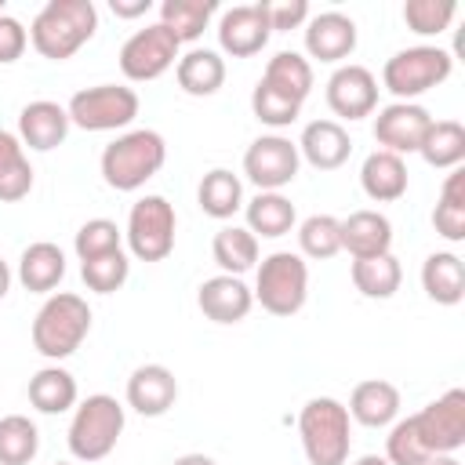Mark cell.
I'll return each instance as SVG.
<instances>
[{"label":"cell","instance_id":"cell-1","mask_svg":"<svg viewBox=\"0 0 465 465\" xmlns=\"http://www.w3.org/2000/svg\"><path fill=\"white\" fill-rule=\"evenodd\" d=\"M94 29L98 7L91 0H47L29 25V40L44 58L65 62L94 36Z\"/></svg>","mask_w":465,"mask_h":465},{"label":"cell","instance_id":"cell-2","mask_svg":"<svg viewBox=\"0 0 465 465\" xmlns=\"http://www.w3.org/2000/svg\"><path fill=\"white\" fill-rule=\"evenodd\" d=\"M163 160H167L163 134L153 127H138L102 149V178L116 193H134L163 167Z\"/></svg>","mask_w":465,"mask_h":465},{"label":"cell","instance_id":"cell-3","mask_svg":"<svg viewBox=\"0 0 465 465\" xmlns=\"http://www.w3.org/2000/svg\"><path fill=\"white\" fill-rule=\"evenodd\" d=\"M302 450L309 465H345L352 450V418L334 396H312L298 414Z\"/></svg>","mask_w":465,"mask_h":465},{"label":"cell","instance_id":"cell-4","mask_svg":"<svg viewBox=\"0 0 465 465\" xmlns=\"http://www.w3.org/2000/svg\"><path fill=\"white\" fill-rule=\"evenodd\" d=\"M87 331H91L87 302L73 291H54V294H47V302L40 305V312L33 320V349L58 363L84 345Z\"/></svg>","mask_w":465,"mask_h":465},{"label":"cell","instance_id":"cell-5","mask_svg":"<svg viewBox=\"0 0 465 465\" xmlns=\"http://www.w3.org/2000/svg\"><path fill=\"white\" fill-rule=\"evenodd\" d=\"M124 432V407L109 392H94L84 403H76L69 421V454L76 461H102L113 454L116 440Z\"/></svg>","mask_w":465,"mask_h":465},{"label":"cell","instance_id":"cell-6","mask_svg":"<svg viewBox=\"0 0 465 465\" xmlns=\"http://www.w3.org/2000/svg\"><path fill=\"white\" fill-rule=\"evenodd\" d=\"M254 302L272 316H294L309 298V265L294 251H272L254 276Z\"/></svg>","mask_w":465,"mask_h":465},{"label":"cell","instance_id":"cell-7","mask_svg":"<svg viewBox=\"0 0 465 465\" xmlns=\"http://www.w3.org/2000/svg\"><path fill=\"white\" fill-rule=\"evenodd\" d=\"M454 69L450 51L436 47V44H418V47H403L396 51L385 69H381V84L385 91L396 94V102H414L418 94L440 87Z\"/></svg>","mask_w":465,"mask_h":465},{"label":"cell","instance_id":"cell-8","mask_svg":"<svg viewBox=\"0 0 465 465\" xmlns=\"http://www.w3.org/2000/svg\"><path fill=\"white\" fill-rule=\"evenodd\" d=\"M65 113H69V124H76L80 131H120L138 116V94L134 87H124V84L84 87L69 98Z\"/></svg>","mask_w":465,"mask_h":465},{"label":"cell","instance_id":"cell-9","mask_svg":"<svg viewBox=\"0 0 465 465\" xmlns=\"http://www.w3.org/2000/svg\"><path fill=\"white\" fill-rule=\"evenodd\" d=\"M174 229H178L174 207L163 196H142L138 203H131L127 214V229H124L127 251L138 262H163L174 251Z\"/></svg>","mask_w":465,"mask_h":465},{"label":"cell","instance_id":"cell-10","mask_svg":"<svg viewBox=\"0 0 465 465\" xmlns=\"http://www.w3.org/2000/svg\"><path fill=\"white\" fill-rule=\"evenodd\" d=\"M302 156L298 145L283 134H262L243 153V174L258 193H280L298 178Z\"/></svg>","mask_w":465,"mask_h":465},{"label":"cell","instance_id":"cell-11","mask_svg":"<svg viewBox=\"0 0 465 465\" xmlns=\"http://www.w3.org/2000/svg\"><path fill=\"white\" fill-rule=\"evenodd\" d=\"M411 421L432 458L461 450L465 447V389H447L440 400H432L418 414H411Z\"/></svg>","mask_w":465,"mask_h":465},{"label":"cell","instance_id":"cell-12","mask_svg":"<svg viewBox=\"0 0 465 465\" xmlns=\"http://www.w3.org/2000/svg\"><path fill=\"white\" fill-rule=\"evenodd\" d=\"M178 40L171 29H163L160 22L131 33L120 47V73L134 84H145V80H156L163 76L174 62H178Z\"/></svg>","mask_w":465,"mask_h":465},{"label":"cell","instance_id":"cell-13","mask_svg":"<svg viewBox=\"0 0 465 465\" xmlns=\"http://www.w3.org/2000/svg\"><path fill=\"white\" fill-rule=\"evenodd\" d=\"M432 116L425 105L418 102H392V105H381L378 116H374V142L385 149V153H418L421 142H425V131H429Z\"/></svg>","mask_w":465,"mask_h":465},{"label":"cell","instance_id":"cell-14","mask_svg":"<svg viewBox=\"0 0 465 465\" xmlns=\"http://www.w3.org/2000/svg\"><path fill=\"white\" fill-rule=\"evenodd\" d=\"M327 105L341 120H363L378 109V80L367 65H338L327 80Z\"/></svg>","mask_w":465,"mask_h":465},{"label":"cell","instance_id":"cell-15","mask_svg":"<svg viewBox=\"0 0 465 465\" xmlns=\"http://www.w3.org/2000/svg\"><path fill=\"white\" fill-rule=\"evenodd\" d=\"M269 36H272V25H269V15H265V0H258V4H236L218 22V44L232 58L258 54L269 44Z\"/></svg>","mask_w":465,"mask_h":465},{"label":"cell","instance_id":"cell-16","mask_svg":"<svg viewBox=\"0 0 465 465\" xmlns=\"http://www.w3.org/2000/svg\"><path fill=\"white\" fill-rule=\"evenodd\" d=\"M178 400V378L163 363H142L127 378V407L142 418H160Z\"/></svg>","mask_w":465,"mask_h":465},{"label":"cell","instance_id":"cell-17","mask_svg":"<svg viewBox=\"0 0 465 465\" xmlns=\"http://www.w3.org/2000/svg\"><path fill=\"white\" fill-rule=\"evenodd\" d=\"M305 51L309 58L320 62H345L356 51V22L341 11H323V15H309L305 22Z\"/></svg>","mask_w":465,"mask_h":465},{"label":"cell","instance_id":"cell-18","mask_svg":"<svg viewBox=\"0 0 465 465\" xmlns=\"http://www.w3.org/2000/svg\"><path fill=\"white\" fill-rule=\"evenodd\" d=\"M69 127L73 124H69L65 105L51 102V98H36V102L22 105V113H18V142L29 145V149H36V153L58 149L65 142Z\"/></svg>","mask_w":465,"mask_h":465},{"label":"cell","instance_id":"cell-19","mask_svg":"<svg viewBox=\"0 0 465 465\" xmlns=\"http://www.w3.org/2000/svg\"><path fill=\"white\" fill-rule=\"evenodd\" d=\"M196 305L214 323H240V320H247V312L254 305V294H251V287L240 276L218 272V276H211V280L200 283Z\"/></svg>","mask_w":465,"mask_h":465},{"label":"cell","instance_id":"cell-20","mask_svg":"<svg viewBox=\"0 0 465 465\" xmlns=\"http://www.w3.org/2000/svg\"><path fill=\"white\" fill-rule=\"evenodd\" d=\"M294 145H298V156L305 163H312L316 171H338L352 153V138L338 120L305 124V131H302V138Z\"/></svg>","mask_w":465,"mask_h":465},{"label":"cell","instance_id":"cell-21","mask_svg":"<svg viewBox=\"0 0 465 465\" xmlns=\"http://www.w3.org/2000/svg\"><path fill=\"white\" fill-rule=\"evenodd\" d=\"M345 411H349L352 421H360L367 429H385L400 414V389L392 381H385V378H367V381H360L352 389Z\"/></svg>","mask_w":465,"mask_h":465},{"label":"cell","instance_id":"cell-22","mask_svg":"<svg viewBox=\"0 0 465 465\" xmlns=\"http://www.w3.org/2000/svg\"><path fill=\"white\" fill-rule=\"evenodd\" d=\"M341 251L352 258H374L392 251V222L381 211H352L341 218Z\"/></svg>","mask_w":465,"mask_h":465},{"label":"cell","instance_id":"cell-23","mask_svg":"<svg viewBox=\"0 0 465 465\" xmlns=\"http://www.w3.org/2000/svg\"><path fill=\"white\" fill-rule=\"evenodd\" d=\"M65 276V254L51 240H36L18 258V280L33 294H51Z\"/></svg>","mask_w":465,"mask_h":465},{"label":"cell","instance_id":"cell-24","mask_svg":"<svg viewBox=\"0 0 465 465\" xmlns=\"http://www.w3.org/2000/svg\"><path fill=\"white\" fill-rule=\"evenodd\" d=\"M174 76H178V87L185 94L207 98L225 84V58L218 51H211V47H193V51L178 54Z\"/></svg>","mask_w":465,"mask_h":465},{"label":"cell","instance_id":"cell-25","mask_svg":"<svg viewBox=\"0 0 465 465\" xmlns=\"http://www.w3.org/2000/svg\"><path fill=\"white\" fill-rule=\"evenodd\" d=\"M360 185L374 203H392L407 193V163L396 153L374 149L360 167Z\"/></svg>","mask_w":465,"mask_h":465},{"label":"cell","instance_id":"cell-26","mask_svg":"<svg viewBox=\"0 0 465 465\" xmlns=\"http://www.w3.org/2000/svg\"><path fill=\"white\" fill-rule=\"evenodd\" d=\"M421 287L436 305H458L465 298V265L454 251H432L421 262Z\"/></svg>","mask_w":465,"mask_h":465},{"label":"cell","instance_id":"cell-27","mask_svg":"<svg viewBox=\"0 0 465 465\" xmlns=\"http://www.w3.org/2000/svg\"><path fill=\"white\" fill-rule=\"evenodd\" d=\"M243 218H247V232H254L262 240L287 236L294 229V222H298L294 203L283 193H254L243 203Z\"/></svg>","mask_w":465,"mask_h":465},{"label":"cell","instance_id":"cell-28","mask_svg":"<svg viewBox=\"0 0 465 465\" xmlns=\"http://www.w3.org/2000/svg\"><path fill=\"white\" fill-rule=\"evenodd\" d=\"M76 378L51 363V367H40L33 378H29V403L40 411V414H65L69 407H76Z\"/></svg>","mask_w":465,"mask_h":465},{"label":"cell","instance_id":"cell-29","mask_svg":"<svg viewBox=\"0 0 465 465\" xmlns=\"http://www.w3.org/2000/svg\"><path fill=\"white\" fill-rule=\"evenodd\" d=\"M196 203L207 218H232L240 207H243V182L229 171V167H214L200 178V189H196Z\"/></svg>","mask_w":465,"mask_h":465},{"label":"cell","instance_id":"cell-30","mask_svg":"<svg viewBox=\"0 0 465 465\" xmlns=\"http://www.w3.org/2000/svg\"><path fill=\"white\" fill-rule=\"evenodd\" d=\"M352 287L363 294V298H374V302H385L400 291L403 283V269L396 262V254H374V258H352Z\"/></svg>","mask_w":465,"mask_h":465},{"label":"cell","instance_id":"cell-31","mask_svg":"<svg viewBox=\"0 0 465 465\" xmlns=\"http://www.w3.org/2000/svg\"><path fill=\"white\" fill-rule=\"evenodd\" d=\"M211 254L225 276H243L247 269L258 265V236L247 232V225H222L214 232Z\"/></svg>","mask_w":465,"mask_h":465},{"label":"cell","instance_id":"cell-32","mask_svg":"<svg viewBox=\"0 0 465 465\" xmlns=\"http://www.w3.org/2000/svg\"><path fill=\"white\" fill-rule=\"evenodd\" d=\"M29 189H33V167L25 145L18 142V134L0 127V200L18 203L29 196Z\"/></svg>","mask_w":465,"mask_h":465},{"label":"cell","instance_id":"cell-33","mask_svg":"<svg viewBox=\"0 0 465 465\" xmlns=\"http://www.w3.org/2000/svg\"><path fill=\"white\" fill-rule=\"evenodd\" d=\"M418 156L436 171H454L465 160V127L458 120H432Z\"/></svg>","mask_w":465,"mask_h":465},{"label":"cell","instance_id":"cell-34","mask_svg":"<svg viewBox=\"0 0 465 465\" xmlns=\"http://www.w3.org/2000/svg\"><path fill=\"white\" fill-rule=\"evenodd\" d=\"M214 11H218L214 0H163L160 4V25L171 29L178 44H193L203 36Z\"/></svg>","mask_w":465,"mask_h":465},{"label":"cell","instance_id":"cell-35","mask_svg":"<svg viewBox=\"0 0 465 465\" xmlns=\"http://www.w3.org/2000/svg\"><path fill=\"white\" fill-rule=\"evenodd\" d=\"M262 80H265L269 87L283 91L287 98L305 102L309 91H312V65H309V58L298 54V51H276V54L269 58Z\"/></svg>","mask_w":465,"mask_h":465},{"label":"cell","instance_id":"cell-36","mask_svg":"<svg viewBox=\"0 0 465 465\" xmlns=\"http://www.w3.org/2000/svg\"><path fill=\"white\" fill-rule=\"evenodd\" d=\"M432 225L443 240L450 243H461L465 240V171L454 167L447 178H443V189H440V203L432 211Z\"/></svg>","mask_w":465,"mask_h":465},{"label":"cell","instance_id":"cell-37","mask_svg":"<svg viewBox=\"0 0 465 465\" xmlns=\"http://www.w3.org/2000/svg\"><path fill=\"white\" fill-rule=\"evenodd\" d=\"M40 450V432L25 414L0 418V465H29Z\"/></svg>","mask_w":465,"mask_h":465},{"label":"cell","instance_id":"cell-38","mask_svg":"<svg viewBox=\"0 0 465 465\" xmlns=\"http://www.w3.org/2000/svg\"><path fill=\"white\" fill-rule=\"evenodd\" d=\"M298 247L312 262H327L341 251V218L334 214H309L298 225Z\"/></svg>","mask_w":465,"mask_h":465},{"label":"cell","instance_id":"cell-39","mask_svg":"<svg viewBox=\"0 0 465 465\" xmlns=\"http://www.w3.org/2000/svg\"><path fill=\"white\" fill-rule=\"evenodd\" d=\"M458 15V4L454 0H407L403 4V22L411 33L418 36H440L450 29Z\"/></svg>","mask_w":465,"mask_h":465},{"label":"cell","instance_id":"cell-40","mask_svg":"<svg viewBox=\"0 0 465 465\" xmlns=\"http://www.w3.org/2000/svg\"><path fill=\"white\" fill-rule=\"evenodd\" d=\"M80 276H84L87 291H94V294H113V291H120V287L127 283V276H131V258H127L124 247H120V251H113V254L80 262Z\"/></svg>","mask_w":465,"mask_h":465},{"label":"cell","instance_id":"cell-41","mask_svg":"<svg viewBox=\"0 0 465 465\" xmlns=\"http://www.w3.org/2000/svg\"><path fill=\"white\" fill-rule=\"evenodd\" d=\"M251 113H254L265 127H291V124L302 116V102H294V98H287L283 91H276V87H269L265 80H258L254 91H251Z\"/></svg>","mask_w":465,"mask_h":465},{"label":"cell","instance_id":"cell-42","mask_svg":"<svg viewBox=\"0 0 465 465\" xmlns=\"http://www.w3.org/2000/svg\"><path fill=\"white\" fill-rule=\"evenodd\" d=\"M120 243H124V232H120V225L109 222V218H87V222L76 229V240H73L80 262L113 254V251H120Z\"/></svg>","mask_w":465,"mask_h":465},{"label":"cell","instance_id":"cell-43","mask_svg":"<svg viewBox=\"0 0 465 465\" xmlns=\"http://www.w3.org/2000/svg\"><path fill=\"white\" fill-rule=\"evenodd\" d=\"M432 454L425 450V443L418 440V429L411 418L392 421L389 436H385V461L389 465H425Z\"/></svg>","mask_w":465,"mask_h":465},{"label":"cell","instance_id":"cell-44","mask_svg":"<svg viewBox=\"0 0 465 465\" xmlns=\"http://www.w3.org/2000/svg\"><path fill=\"white\" fill-rule=\"evenodd\" d=\"M25 47H29V29L15 18V15H0V65H11V62H18L22 54H25Z\"/></svg>","mask_w":465,"mask_h":465},{"label":"cell","instance_id":"cell-45","mask_svg":"<svg viewBox=\"0 0 465 465\" xmlns=\"http://www.w3.org/2000/svg\"><path fill=\"white\" fill-rule=\"evenodd\" d=\"M265 15L272 33H287L309 22V4L305 0H265Z\"/></svg>","mask_w":465,"mask_h":465},{"label":"cell","instance_id":"cell-46","mask_svg":"<svg viewBox=\"0 0 465 465\" xmlns=\"http://www.w3.org/2000/svg\"><path fill=\"white\" fill-rule=\"evenodd\" d=\"M109 7H113L116 18H138L153 7V0H109Z\"/></svg>","mask_w":465,"mask_h":465},{"label":"cell","instance_id":"cell-47","mask_svg":"<svg viewBox=\"0 0 465 465\" xmlns=\"http://www.w3.org/2000/svg\"><path fill=\"white\" fill-rule=\"evenodd\" d=\"M174 465H218L211 454H200V450H193V454H182V458H174Z\"/></svg>","mask_w":465,"mask_h":465},{"label":"cell","instance_id":"cell-48","mask_svg":"<svg viewBox=\"0 0 465 465\" xmlns=\"http://www.w3.org/2000/svg\"><path fill=\"white\" fill-rule=\"evenodd\" d=\"M7 291H11V269H7V262L0 258V302L7 298Z\"/></svg>","mask_w":465,"mask_h":465},{"label":"cell","instance_id":"cell-49","mask_svg":"<svg viewBox=\"0 0 465 465\" xmlns=\"http://www.w3.org/2000/svg\"><path fill=\"white\" fill-rule=\"evenodd\" d=\"M352 465H389V461H385V454H363V458H356Z\"/></svg>","mask_w":465,"mask_h":465},{"label":"cell","instance_id":"cell-50","mask_svg":"<svg viewBox=\"0 0 465 465\" xmlns=\"http://www.w3.org/2000/svg\"><path fill=\"white\" fill-rule=\"evenodd\" d=\"M425 465H461V461H458L454 454H436V458H429Z\"/></svg>","mask_w":465,"mask_h":465},{"label":"cell","instance_id":"cell-51","mask_svg":"<svg viewBox=\"0 0 465 465\" xmlns=\"http://www.w3.org/2000/svg\"><path fill=\"white\" fill-rule=\"evenodd\" d=\"M0 15H4V0H0Z\"/></svg>","mask_w":465,"mask_h":465},{"label":"cell","instance_id":"cell-52","mask_svg":"<svg viewBox=\"0 0 465 465\" xmlns=\"http://www.w3.org/2000/svg\"><path fill=\"white\" fill-rule=\"evenodd\" d=\"M58 465H69V461H58Z\"/></svg>","mask_w":465,"mask_h":465}]
</instances>
